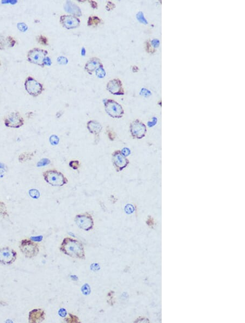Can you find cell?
I'll use <instances>...</instances> for the list:
<instances>
[{"label": "cell", "mask_w": 245, "mask_h": 323, "mask_svg": "<svg viewBox=\"0 0 245 323\" xmlns=\"http://www.w3.org/2000/svg\"><path fill=\"white\" fill-rule=\"evenodd\" d=\"M59 250L64 254L72 258L86 259L83 244L79 240L71 237H66L63 239L61 244Z\"/></svg>", "instance_id": "obj_1"}, {"label": "cell", "mask_w": 245, "mask_h": 323, "mask_svg": "<svg viewBox=\"0 0 245 323\" xmlns=\"http://www.w3.org/2000/svg\"><path fill=\"white\" fill-rule=\"evenodd\" d=\"M42 176L45 182L52 186L62 187L68 183V180L63 174L55 169L44 171Z\"/></svg>", "instance_id": "obj_2"}, {"label": "cell", "mask_w": 245, "mask_h": 323, "mask_svg": "<svg viewBox=\"0 0 245 323\" xmlns=\"http://www.w3.org/2000/svg\"><path fill=\"white\" fill-rule=\"evenodd\" d=\"M20 250L28 259H33L37 256L39 252L38 244L29 239H23L20 243Z\"/></svg>", "instance_id": "obj_3"}, {"label": "cell", "mask_w": 245, "mask_h": 323, "mask_svg": "<svg viewBox=\"0 0 245 323\" xmlns=\"http://www.w3.org/2000/svg\"><path fill=\"white\" fill-rule=\"evenodd\" d=\"M105 110L111 118L120 119L124 114L122 106L115 100L112 99H105L103 100Z\"/></svg>", "instance_id": "obj_4"}, {"label": "cell", "mask_w": 245, "mask_h": 323, "mask_svg": "<svg viewBox=\"0 0 245 323\" xmlns=\"http://www.w3.org/2000/svg\"><path fill=\"white\" fill-rule=\"evenodd\" d=\"M48 52L45 49L34 48L30 50L27 53V61L30 63L37 65L41 67H44V60L46 57Z\"/></svg>", "instance_id": "obj_5"}, {"label": "cell", "mask_w": 245, "mask_h": 323, "mask_svg": "<svg viewBox=\"0 0 245 323\" xmlns=\"http://www.w3.org/2000/svg\"><path fill=\"white\" fill-rule=\"evenodd\" d=\"M74 221L79 228L85 231H89L94 228V220L89 213L77 214L75 217Z\"/></svg>", "instance_id": "obj_6"}, {"label": "cell", "mask_w": 245, "mask_h": 323, "mask_svg": "<svg viewBox=\"0 0 245 323\" xmlns=\"http://www.w3.org/2000/svg\"><path fill=\"white\" fill-rule=\"evenodd\" d=\"M24 86L27 93L33 97H37L40 95L44 90L42 84L39 83L31 76L28 77L26 79Z\"/></svg>", "instance_id": "obj_7"}, {"label": "cell", "mask_w": 245, "mask_h": 323, "mask_svg": "<svg viewBox=\"0 0 245 323\" xmlns=\"http://www.w3.org/2000/svg\"><path fill=\"white\" fill-rule=\"evenodd\" d=\"M112 162L117 172L122 171L130 163L129 160L119 150H115L112 153Z\"/></svg>", "instance_id": "obj_8"}, {"label": "cell", "mask_w": 245, "mask_h": 323, "mask_svg": "<svg viewBox=\"0 0 245 323\" xmlns=\"http://www.w3.org/2000/svg\"><path fill=\"white\" fill-rule=\"evenodd\" d=\"M147 131L146 125L138 119L135 120L130 124V132L133 139H142L145 137Z\"/></svg>", "instance_id": "obj_9"}, {"label": "cell", "mask_w": 245, "mask_h": 323, "mask_svg": "<svg viewBox=\"0 0 245 323\" xmlns=\"http://www.w3.org/2000/svg\"><path fill=\"white\" fill-rule=\"evenodd\" d=\"M24 119L19 112H12L4 119V123L7 127L18 129L24 125Z\"/></svg>", "instance_id": "obj_10"}, {"label": "cell", "mask_w": 245, "mask_h": 323, "mask_svg": "<svg viewBox=\"0 0 245 323\" xmlns=\"http://www.w3.org/2000/svg\"><path fill=\"white\" fill-rule=\"evenodd\" d=\"M17 258V253L11 247H4L0 248V263L4 265L9 266L16 261Z\"/></svg>", "instance_id": "obj_11"}, {"label": "cell", "mask_w": 245, "mask_h": 323, "mask_svg": "<svg viewBox=\"0 0 245 323\" xmlns=\"http://www.w3.org/2000/svg\"><path fill=\"white\" fill-rule=\"evenodd\" d=\"M59 22L62 26L68 30L76 28L80 26L81 23L80 19L72 15H62Z\"/></svg>", "instance_id": "obj_12"}, {"label": "cell", "mask_w": 245, "mask_h": 323, "mask_svg": "<svg viewBox=\"0 0 245 323\" xmlns=\"http://www.w3.org/2000/svg\"><path fill=\"white\" fill-rule=\"evenodd\" d=\"M106 88L111 94L115 95H124L122 82L118 78L111 80L107 83Z\"/></svg>", "instance_id": "obj_13"}, {"label": "cell", "mask_w": 245, "mask_h": 323, "mask_svg": "<svg viewBox=\"0 0 245 323\" xmlns=\"http://www.w3.org/2000/svg\"><path fill=\"white\" fill-rule=\"evenodd\" d=\"M87 128L89 133L95 136L94 144H98L99 142V134L103 129V126L96 120H89L87 123Z\"/></svg>", "instance_id": "obj_14"}, {"label": "cell", "mask_w": 245, "mask_h": 323, "mask_svg": "<svg viewBox=\"0 0 245 323\" xmlns=\"http://www.w3.org/2000/svg\"><path fill=\"white\" fill-rule=\"evenodd\" d=\"M45 318V312L41 308L33 309L29 312L28 322L31 323H41Z\"/></svg>", "instance_id": "obj_15"}, {"label": "cell", "mask_w": 245, "mask_h": 323, "mask_svg": "<svg viewBox=\"0 0 245 323\" xmlns=\"http://www.w3.org/2000/svg\"><path fill=\"white\" fill-rule=\"evenodd\" d=\"M16 39L11 35L0 36V50L13 47L16 44Z\"/></svg>", "instance_id": "obj_16"}, {"label": "cell", "mask_w": 245, "mask_h": 323, "mask_svg": "<svg viewBox=\"0 0 245 323\" xmlns=\"http://www.w3.org/2000/svg\"><path fill=\"white\" fill-rule=\"evenodd\" d=\"M102 64L101 61L97 57H93L86 63L84 66V70L89 74L92 75V73L95 71L96 69Z\"/></svg>", "instance_id": "obj_17"}, {"label": "cell", "mask_w": 245, "mask_h": 323, "mask_svg": "<svg viewBox=\"0 0 245 323\" xmlns=\"http://www.w3.org/2000/svg\"><path fill=\"white\" fill-rule=\"evenodd\" d=\"M64 8L65 11L76 17H79L82 15L80 8L76 4L73 3L72 1H67L65 2Z\"/></svg>", "instance_id": "obj_18"}, {"label": "cell", "mask_w": 245, "mask_h": 323, "mask_svg": "<svg viewBox=\"0 0 245 323\" xmlns=\"http://www.w3.org/2000/svg\"><path fill=\"white\" fill-rule=\"evenodd\" d=\"M37 151L32 152H23L18 157V160L20 163H24L32 160Z\"/></svg>", "instance_id": "obj_19"}, {"label": "cell", "mask_w": 245, "mask_h": 323, "mask_svg": "<svg viewBox=\"0 0 245 323\" xmlns=\"http://www.w3.org/2000/svg\"><path fill=\"white\" fill-rule=\"evenodd\" d=\"M102 20L98 16H90L88 18L87 21V25L88 26L96 27L98 26Z\"/></svg>", "instance_id": "obj_20"}, {"label": "cell", "mask_w": 245, "mask_h": 323, "mask_svg": "<svg viewBox=\"0 0 245 323\" xmlns=\"http://www.w3.org/2000/svg\"><path fill=\"white\" fill-rule=\"evenodd\" d=\"M0 215L4 218L9 217L6 204L1 201H0Z\"/></svg>", "instance_id": "obj_21"}, {"label": "cell", "mask_w": 245, "mask_h": 323, "mask_svg": "<svg viewBox=\"0 0 245 323\" xmlns=\"http://www.w3.org/2000/svg\"><path fill=\"white\" fill-rule=\"evenodd\" d=\"M96 76L99 78H104L106 76V72L105 70L103 68V64L100 65L96 69Z\"/></svg>", "instance_id": "obj_22"}, {"label": "cell", "mask_w": 245, "mask_h": 323, "mask_svg": "<svg viewBox=\"0 0 245 323\" xmlns=\"http://www.w3.org/2000/svg\"><path fill=\"white\" fill-rule=\"evenodd\" d=\"M106 134H107L108 138L110 139V141H115V138H116V137H117V134L113 131V129L111 128L110 127L107 126L106 129Z\"/></svg>", "instance_id": "obj_23"}, {"label": "cell", "mask_w": 245, "mask_h": 323, "mask_svg": "<svg viewBox=\"0 0 245 323\" xmlns=\"http://www.w3.org/2000/svg\"><path fill=\"white\" fill-rule=\"evenodd\" d=\"M115 292L113 290H110L107 294V304L110 306H113L115 305Z\"/></svg>", "instance_id": "obj_24"}, {"label": "cell", "mask_w": 245, "mask_h": 323, "mask_svg": "<svg viewBox=\"0 0 245 323\" xmlns=\"http://www.w3.org/2000/svg\"><path fill=\"white\" fill-rule=\"evenodd\" d=\"M64 321L67 323H80L79 317L72 313L68 314V316L65 318Z\"/></svg>", "instance_id": "obj_25"}, {"label": "cell", "mask_w": 245, "mask_h": 323, "mask_svg": "<svg viewBox=\"0 0 245 323\" xmlns=\"http://www.w3.org/2000/svg\"><path fill=\"white\" fill-rule=\"evenodd\" d=\"M36 39H37V41L40 44L42 45L46 46L49 45L48 39L44 35H38Z\"/></svg>", "instance_id": "obj_26"}, {"label": "cell", "mask_w": 245, "mask_h": 323, "mask_svg": "<svg viewBox=\"0 0 245 323\" xmlns=\"http://www.w3.org/2000/svg\"><path fill=\"white\" fill-rule=\"evenodd\" d=\"M80 165V162L78 160H72L70 161L69 163V167L75 170L79 169Z\"/></svg>", "instance_id": "obj_27"}, {"label": "cell", "mask_w": 245, "mask_h": 323, "mask_svg": "<svg viewBox=\"0 0 245 323\" xmlns=\"http://www.w3.org/2000/svg\"><path fill=\"white\" fill-rule=\"evenodd\" d=\"M50 163H51V160L49 159L44 158L42 159L40 161H39L37 163V166L38 167H42L46 166L47 165H49Z\"/></svg>", "instance_id": "obj_28"}, {"label": "cell", "mask_w": 245, "mask_h": 323, "mask_svg": "<svg viewBox=\"0 0 245 323\" xmlns=\"http://www.w3.org/2000/svg\"><path fill=\"white\" fill-rule=\"evenodd\" d=\"M29 195H30L31 198L35 199L39 198L40 195L38 190L35 189H31V190H29Z\"/></svg>", "instance_id": "obj_29"}, {"label": "cell", "mask_w": 245, "mask_h": 323, "mask_svg": "<svg viewBox=\"0 0 245 323\" xmlns=\"http://www.w3.org/2000/svg\"><path fill=\"white\" fill-rule=\"evenodd\" d=\"M136 17H137V20H138V21H139L140 23H144V24H147V23H148V22H147V20L145 19L144 16L143 15V13H142V11L138 12V13L137 14Z\"/></svg>", "instance_id": "obj_30"}, {"label": "cell", "mask_w": 245, "mask_h": 323, "mask_svg": "<svg viewBox=\"0 0 245 323\" xmlns=\"http://www.w3.org/2000/svg\"><path fill=\"white\" fill-rule=\"evenodd\" d=\"M50 143L52 145H57L59 142V138L56 135H52L50 137Z\"/></svg>", "instance_id": "obj_31"}, {"label": "cell", "mask_w": 245, "mask_h": 323, "mask_svg": "<svg viewBox=\"0 0 245 323\" xmlns=\"http://www.w3.org/2000/svg\"><path fill=\"white\" fill-rule=\"evenodd\" d=\"M82 293L85 295H87L88 294H89L91 293V288H90V287L88 285V284L86 283L84 284V285L82 287Z\"/></svg>", "instance_id": "obj_32"}, {"label": "cell", "mask_w": 245, "mask_h": 323, "mask_svg": "<svg viewBox=\"0 0 245 323\" xmlns=\"http://www.w3.org/2000/svg\"><path fill=\"white\" fill-rule=\"evenodd\" d=\"M57 61L58 64L61 65H67L68 63V58L64 56H59L58 57Z\"/></svg>", "instance_id": "obj_33"}, {"label": "cell", "mask_w": 245, "mask_h": 323, "mask_svg": "<svg viewBox=\"0 0 245 323\" xmlns=\"http://www.w3.org/2000/svg\"><path fill=\"white\" fill-rule=\"evenodd\" d=\"M17 27H18V29L21 32H25L28 29V27H27V25L23 23H18V25H17Z\"/></svg>", "instance_id": "obj_34"}, {"label": "cell", "mask_w": 245, "mask_h": 323, "mask_svg": "<svg viewBox=\"0 0 245 323\" xmlns=\"http://www.w3.org/2000/svg\"><path fill=\"white\" fill-rule=\"evenodd\" d=\"M115 8V4H113L111 1L107 2V4L106 6V9L107 11H111L112 10L114 9Z\"/></svg>", "instance_id": "obj_35"}, {"label": "cell", "mask_w": 245, "mask_h": 323, "mask_svg": "<svg viewBox=\"0 0 245 323\" xmlns=\"http://www.w3.org/2000/svg\"><path fill=\"white\" fill-rule=\"evenodd\" d=\"M134 207L131 205H130V204L127 205L125 206V212L128 213V214H130V213H132V212H134Z\"/></svg>", "instance_id": "obj_36"}, {"label": "cell", "mask_w": 245, "mask_h": 323, "mask_svg": "<svg viewBox=\"0 0 245 323\" xmlns=\"http://www.w3.org/2000/svg\"><path fill=\"white\" fill-rule=\"evenodd\" d=\"M121 152L122 153V155L126 157L128 156H129L131 153L130 150L129 148H122V150H121Z\"/></svg>", "instance_id": "obj_37"}, {"label": "cell", "mask_w": 245, "mask_h": 323, "mask_svg": "<svg viewBox=\"0 0 245 323\" xmlns=\"http://www.w3.org/2000/svg\"><path fill=\"white\" fill-rule=\"evenodd\" d=\"M58 314L62 317H65L67 315V312L64 308H61L58 311Z\"/></svg>", "instance_id": "obj_38"}, {"label": "cell", "mask_w": 245, "mask_h": 323, "mask_svg": "<svg viewBox=\"0 0 245 323\" xmlns=\"http://www.w3.org/2000/svg\"><path fill=\"white\" fill-rule=\"evenodd\" d=\"M140 94L141 95H144V96H149V95H151V93H150V91H149L148 90H147L146 88H142L141 93H140Z\"/></svg>", "instance_id": "obj_39"}, {"label": "cell", "mask_w": 245, "mask_h": 323, "mask_svg": "<svg viewBox=\"0 0 245 323\" xmlns=\"http://www.w3.org/2000/svg\"><path fill=\"white\" fill-rule=\"evenodd\" d=\"M44 65L51 66L52 64V61H51L50 57H46L44 60Z\"/></svg>", "instance_id": "obj_40"}, {"label": "cell", "mask_w": 245, "mask_h": 323, "mask_svg": "<svg viewBox=\"0 0 245 323\" xmlns=\"http://www.w3.org/2000/svg\"><path fill=\"white\" fill-rule=\"evenodd\" d=\"M88 2L90 4L91 6V7H92L93 9H98V4H97L96 2L94 1H91V0H89V1H88Z\"/></svg>", "instance_id": "obj_41"}, {"label": "cell", "mask_w": 245, "mask_h": 323, "mask_svg": "<svg viewBox=\"0 0 245 323\" xmlns=\"http://www.w3.org/2000/svg\"><path fill=\"white\" fill-rule=\"evenodd\" d=\"M91 269L93 270V271H97V270H99L100 268L99 265L98 263L96 264V266H95V263H93L91 265Z\"/></svg>", "instance_id": "obj_42"}, {"label": "cell", "mask_w": 245, "mask_h": 323, "mask_svg": "<svg viewBox=\"0 0 245 323\" xmlns=\"http://www.w3.org/2000/svg\"><path fill=\"white\" fill-rule=\"evenodd\" d=\"M146 49H147V51L148 52H151V53H153L154 52L152 48L150 46V43L148 42H146Z\"/></svg>", "instance_id": "obj_43"}, {"label": "cell", "mask_w": 245, "mask_h": 323, "mask_svg": "<svg viewBox=\"0 0 245 323\" xmlns=\"http://www.w3.org/2000/svg\"><path fill=\"white\" fill-rule=\"evenodd\" d=\"M160 44V42L157 39H154L152 41V45L154 47H157Z\"/></svg>", "instance_id": "obj_44"}, {"label": "cell", "mask_w": 245, "mask_h": 323, "mask_svg": "<svg viewBox=\"0 0 245 323\" xmlns=\"http://www.w3.org/2000/svg\"><path fill=\"white\" fill-rule=\"evenodd\" d=\"M156 122H157V120H156V118H153L152 122H148V125L149 126V127H151L153 126L154 125H155L156 124Z\"/></svg>", "instance_id": "obj_45"}, {"label": "cell", "mask_w": 245, "mask_h": 323, "mask_svg": "<svg viewBox=\"0 0 245 323\" xmlns=\"http://www.w3.org/2000/svg\"><path fill=\"white\" fill-rule=\"evenodd\" d=\"M110 199V201L112 202V204H115L116 202L117 201V199L115 198V196H113L112 195H111Z\"/></svg>", "instance_id": "obj_46"}, {"label": "cell", "mask_w": 245, "mask_h": 323, "mask_svg": "<svg viewBox=\"0 0 245 323\" xmlns=\"http://www.w3.org/2000/svg\"><path fill=\"white\" fill-rule=\"evenodd\" d=\"M63 113H64V112L63 110H60V111L58 112L57 113H56V116L57 118H59L63 114Z\"/></svg>", "instance_id": "obj_47"}, {"label": "cell", "mask_w": 245, "mask_h": 323, "mask_svg": "<svg viewBox=\"0 0 245 323\" xmlns=\"http://www.w3.org/2000/svg\"><path fill=\"white\" fill-rule=\"evenodd\" d=\"M33 115V113L32 112H28V113H27L26 114V117H27V118L30 119V118H31L32 117Z\"/></svg>", "instance_id": "obj_48"}, {"label": "cell", "mask_w": 245, "mask_h": 323, "mask_svg": "<svg viewBox=\"0 0 245 323\" xmlns=\"http://www.w3.org/2000/svg\"><path fill=\"white\" fill-rule=\"evenodd\" d=\"M86 51L84 47H82V49H81V55L82 56H84L86 55Z\"/></svg>", "instance_id": "obj_49"}, {"label": "cell", "mask_w": 245, "mask_h": 323, "mask_svg": "<svg viewBox=\"0 0 245 323\" xmlns=\"http://www.w3.org/2000/svg\"><path fill=\"white\" fill-rule=\"evenodd\" d=\"M4 169H0V177H2L4 176Z\"/></svg>", "instance_id": "obj_50"}, {"label": "cell", "mask_w": 245, "mask_h": 323, "mask_svg": "<svg viewBox=\"0 0 245 323\" xmlns=\"http://www.w3.org/2000/svg\"><path fill=\"white\" fill-rule=\"evenodd\" d=\"M5 168H6V166L4 165V164L2 163H0V169H3L5 170Z\"/></svg>", "instance_id": "obj_51"}, {"label": "cell", "mask_w": 245, "mask_h": 323, "mask_svg": "<svg viewBox=\"0 0 245 323\" xmlns=\"http://www.w3.org/2000/svg\"><path fill=\"white\" fill-rule=\"evenodd\" d=\"M1 61H0V66H1Z\"/></svg>", "instance_id": "obj_52"}]
</instances>
